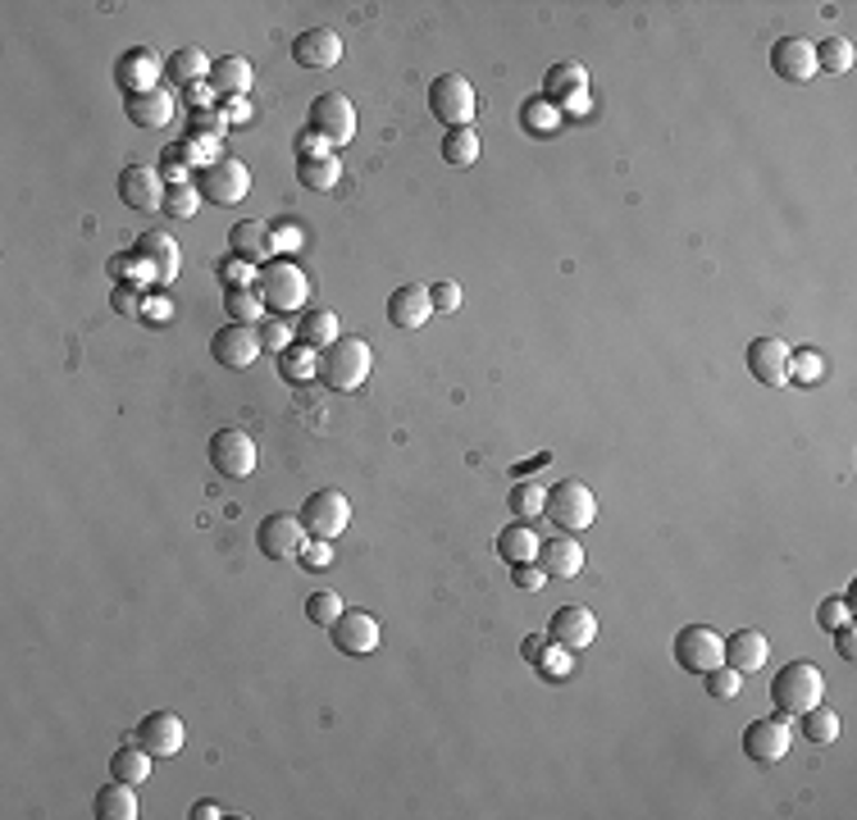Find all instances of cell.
I'll use <instances>...</instances> for the list:
<instances>
[{
    "label": "cell",
    "mask_w": 857,
    "mask_h": 820,
    "mask_svg": "<svg viewBox=\"0 0 857 820\" xmlns=\"http://www.w3.org/2000/svg\"><path fill=\"white\" fill-rule=\"evenodd\" d=\"M132 256L156 274V283H169V278H178V269H183V251H178V243H174L165 228L141 233V237H137V247H132Z\"/></svg>",
    "instance_id": "obj_20"
},
{
    "label": "cell",
    "mask_w": 857,
    "mask_h": 820,
    "mask_svg": "<svg viewBox=\"0 0 857 820\" xmlns=\"http://www.w3.org/2000/svg\"><path fill=\"white\" fill-rule=\"evenodd\" d=\"M297 515H302L306 539L333 543L338 534H347V524H352V502H347V493H338V488H319V493L306 497V506H302Z\"/></svg>",
    "instance_id": "obj_7"
},
{
    "label": "cell",
    "mask_w": 857,
    "mask_h": 820,
    "mask_svg": "<svg viewBox=\"0 0 857 820\" xmlns=\"http://www.w3.org/2000/svg\"><path fill=\"white\" fill-rule=\"evenodd\" d=\"M835 648H839V656H844V661H853V656H857V639H853V624H839V630H835Z\"/></svg>",
    "instance_id": "obj_56"
},
{
    "label": "cell",
    "mask_w": 857,
    "mask_h": 820,
    "mask_svg": "<svg viewBox=\"0 0 857 820\" xmlns=\"http://www.w3.org/2000/svg\"><path fill=\"white\" fill-rule=\"evenodd\" d=\"M132 739L147 748L151 757H174V752L183 748L187 730H183V720H178L174 711H151V715H141V725H137Z\"/></svg>",
    "instance_id": "obj_22"
},
{
    "label": "cell",
    "mask_w": 857,
    "mask_h": 820,
    "mask_svg": "<svg viewBox=\"0 0 857 820\" xmlns=\"http://www.w3.org/2000/svg\"><path fill=\"white\" fill-rule=\"evenodd\" d=\"M256 293H260L269 315H293V310H302L311 302V278L293 256H274L269 265H260Z\"/></svg>",
    "instance_id": "obj_2"
},
{
    "label": "cell",
    "mask_w": 857,
    "mask_h": 820,
    "mask_svg": "<svg viewBox=\"0 0 857 820\" xmlns=\"http://www.w3.org/2000/svg\"><path fill=\"white\" fill-rule=\"evenodd\" d=\"M802 739L807 743H817V748H826V743H835L839 739V715H835V707L821 698L817 707H807L802 711Z\"/></svg>",
    "instance_id": "obj_35"
},
{
    "label": "cell",
    "mask_w": 857,
    "mask_h": 820,
    "mask_svg": "<svg viewBox=\"0 0 857 820\" xmlns=\"http://www.w3.org/2000/svg\"><path fill=\"white\" fill-rule=\"evenodd\" d=\"M676 661L689 670V674H707L726 661V639L721 630H711V624H684L676 634Z\"/></svg>",
    "instance_id": "obj_9"
},
{
    "label": "cell",
    "mask_w": 857,
    "mask_h": 820,
    "mask_svg": "<svg viewBox=\"0 0 857 820\" xmlns=\"http://www.w3.org/2000/svg\"><path fill=\"white\" fill-rule=\"evenodd\" d=\"M767 661H771V643L761 630H739L726 639V665H735L739 674H757Z\"/></svg>",
    "instance_id": "obj_25"
},
{
    "label": "cell",
    "mask_w": 857,
    "mask_h": 820,
    "mask_svg": "<svg viewBox=\"0 0 857 820\" xmlns=\"http://www.w3.org/2000/svg\"><path fill=\"white\" fill-rule=\"evenodd\" d=\"M520 115H525V128H530V132H556V124H561V115L552 110V101H539V96H534V101H525V110H520Z\"/></svg>",
    "instance_id": "obj_47"
},
{
    "label": "cell",
    "mask_w": 857,
    "mask_h": 820,
    "mask_svg": "<svg viewBox=\"0 0 857 820\" xmlns=\"http://www.w3.org/2000/svg\"><path fill=\"white\" fill-rule=\"evenodd\" d=\"M160 73H165V60L151 46H132L115 60V82L128 91V96H141V91H156L160 87Z\"/></svg>",
    "instance_id": "obj_16"
},
{
    "label": "cell",
    "mask_w": 857,
    "mask_h": 820,
    "mask_svg": "<svg viewBox=\"0 0 857 820\" xmlns=\"http://www.w3.org/2000/svg\"><path fill=\"white\" fill-rule=\"evenodd\" d=\"M256 328H260V347H265V352H288V347L297 343V333H293L288 324H283L278 315H265Z\"/></svg>",
    "instance_id": "obj_46"
},
{
    "label": "cell",
    "mask_w": 857,
    "mask_h": 820,
    "mask_svg": "<svg viewBox=\"0 0 857 820\" xmlns=\"http://www.w3.org/2000/svg\"><path fill=\"white\" fill-rule=\"evenodd\" d=\"M201 187L197 182H183V187H169V197H165V215H174V219H193L197 210H201Z\"/></svg>",
    "instance_id": "obj_44"
},
{
    "label": "cell",
    "mask_w": 857,
    "mask_h": 820,
    "mask_svg": "<svg viewBox=\"0 0 857 820\" xmlns=\"http://www.w3.org/2000/svg\"><path fill=\"white\" fill-rule=\"evenodd\" d=\"M228 247H233V256H243V260H252V265H269V260H274L269 224H260V219L233 224V228H228Z\"/></svg>",
    "instance_id": "obj_27"
},
{
    "label": "cell",
    "mask_w": 857,
    "mask_h": 820,
    "mask_svg": "<svg viewBox=\"0 0 857 820\" xmlns=\"http://www.w3.org/2000/svg\"><path fill=\"white\" fill-rule=\"evenodd\" d=\"M374 374V352L365 337H338L333 347L319 352V383L333 393H356Z\"/></svg>",
    "instance_id": "obj_1"
},
{
    "label": "cell",
    "mask_w": 857,
    "mask_h": 820,
    "mask_svg": "<svg viewBox=\"0 0 857 820\" xmlns=\"http://www.w3.org/2000/svg\"><path fill=\"white\" fill-rule=\"evenodd\" d=\"M128 119L132 124H141V128H165V124H174V110H178V101H174V91L169 87H156V91H141V96H128Z\"/></svg>",
    "instance_id": "obj_26"
},
{
    "label": "cell",
    "mask_w": 857,
    "mask_h": 820,
    "mask_svg": "<svg viewBox=\"0 0 857 820\" xmlns=\"http://www.w3.org/2000/svg\"><path fill=\"white\" fill-rule=\"evenodd\" d=\"M702 680H707V693L717 698V702H735V698L743 693V674H739L735 665H726V661H721L717 670H707Z\"/></svg>",
    "instance_id": "obj_42"
},
{
    "label": "cell",
    "mask_w": 857,
    "mask_h": 820,
    "mask_svg": "<svg viewBox=\"0 0 857 820\" xmlns=\"http://www.w3.org/2000/svg\"><path fill=\"white\" fill-rule=\"evenodd\" d=\"M511 584L525 589V593H539L548 584V570L539 561H525V565H511Z\"/></svg>",
    "instance_id": "obj_50"
},
{
    "label": "cell",
    "mask_w": 857,
    "mask_h": 820,
    "mask_svg": "<svg viewBox=\"0 0 857 820\" xmlns=\"http://www.w3.org/2000/svg\"><path fill=\"white\" fill-rule=\"evenodd\" d=\"M115 310L128 315V319H137L141 310H147V302H141V283H119L115 287Z\"/></svg>",
    "instance_id": "obj_51"
},
{
    "label": "cell",
    "mask_w": 857,
    "mask_h": 820,
    "mask_svg": "<svg viewBox=\"0 0 857 820\" xmlns=\"http://www.w3.org/2000/svg\"><path fill=\"white\" fill-rule=\"evenodd\" d=\"M561 534H580L598 520V497L584 478H561V484L548 488V511H543Z\"/></svg>",
    "instance_id": "obj_4"
},
{
    "label": "cell",
    "mask_w": 857,
    "mask_h": 820,
    "mask_svg": "<svg viewBox=\"0 0 857 820\" xmlns=\"http://www.w3.org/2000/svg\"><path fill=\"white\" fill-rule=\"evenodd\" d=\"M853 60H857V51H853L848 37H826V41H817V69H826V73H848Z\"/></svg>",
    "instance_id": "obj_41"
},
{
    "label": "cell",
    "mask_w": 857,
    "mask_h": 820,
    "mask_svg": "<svg viewBox=\"0 0 857 820\" xmlns=\"http://www.w3.org/2000/svg\"><path fill=\"white\" fill-rule=\"evenodd\" d=\"M210 56L201 51V46H178V51L169 56V73H174V82H201V78H210Z\"/></svg>",
    "instance_id": "obj_39"
},
{
    "label": "cell",
    "mask_w": 857,
    "mask_h": 820,
    "mask_svg": "<svg viewBox=\"0 0 857 820\" xmlns=\"http://www.w3.org/2000/svg\"><path fill=\"white\" fill-rule=\"evenodd\" d=\"M260 328L256 324H224L215 337H210V356L215 365L224 369H252L260 360Z\"/></svg>",
    "instance_id": "obj_13"
},
{
    "label": "cell",
    "mask_w": 857,
    "mask_h": 820,
    "mask_svg": "<svg viewBox=\"0 0 857 820\" xmlns=\"http://www.w3.org/2000/svg\"><path fill=\"white\" fill-rule=\"evenodd\" d=\"M789 748H794V730H789L785 715H761V720H752V725L743 730V752H748V761H757V765L785 761Z\"/></svg>",
    "instance_id": "obj_12"
},
{
    "label": "cell",
    "mask_w": 857,
    "mask_h": 820,
    "mask_svg": "<svg viewBox=\"0 0 857 820\" xmlns=\"http://www.w3.org/2000/svg\"><path fill=\"white\" fill-rule=\"evenodd\" d=\"M219 278H224V287H256L260 283V265H252L243 256H228V260H219Z\"/></svg>",
    "instance_id": "obj_45"
},
{
    "label": "cell",
    "mask_w": 857,
    "mask_h": 820,
    "mask_svg": "<svg viewBox=\"0 0 857 820\" xmlns=\"http://www.w3.org/2000/svg\"><path fill=\"white\" fill-rule=\"evenodd\" d=\"M278 374L288 383H311L319 378V352L306 347V343H293L288 352H278Z\"/></svg>",
    "instance_id": "obj_37"
},
{
    "label": "cell",
    "mask_w": 857,
    "mask_h": 820,
    "mask_svg": "<svg viewBox=\"0 0 857 820\" xmlns=\"http://www.w3.org/2000/svg\"><path fill=\"white\" fill-rule=\"evenodd\" d=\"M110 775L124 780V784H147V780H151V752L132 739L128 748H119V752L110 757Z\"/></svg>",
    "instance_id": "obj_34"
},
{
    "label": "cell",
    "mask_w": 857,
    "mask_h": 820,
    "mask_svg": "<svg viewBox=\"0 0 857 820\" xmlns=\"http://www.w3.org/2000/svg\"><path fill=\"white\" fill-rule=\"evenodd\" d=\"M480 156H484L480 132H474V128H447V137H443V160H447V165L470 169Z\"/></svg>",
    "instance_id": "obj_36"
},
{
    "label": "cell",
    "mask_w": 857,
    "mask_h": 820,
    "mask_svg": "<svg viewBox=\"0 0 857 820\" xmlns=\"http://www.w3.org/2000/svg\"><path fill=\"white\" fill-rule=\"evenodd\" d=\"M210 465L224 478H252L256 474V443L243 428H219L210 438Z\"/></svg>",
    "instance_id": "obj_14"
},
{
    "label": "cell",
    "mask_w": 857,
    "mask_h": 820,
    "mask_svg": "<svg viewBox=\"0 0 857 820\" xmlns=\"http://www.w3.org/2000/svg\"><path fill=\"white\" fill-rule=\"evenodd\" d=\"M848 597L844 602H821V611H817V620H821V630H839V624H848Z\"/></svg>",
    "instance_id": "obj_55"
},
{
    "label": "cell",
    "mask_w": 857,
    "mask_h": 820,
    "mask_svg": "<svg viewBox=\"0 0 857 820\" xmlns=\"http://www.w3.org/2000/svg\"><path fill=\"white\" fill-rule=\"evenodd\" d=\"M137 816H141V802H137V784L110 780V784L97 793V820H137Z\"/></svg>",
    "instance_id": "obj_32"
},
{
    "label": "cell",
    "mask_w": 857,
    "mask_h": 820,
    "mask_svg": "<svg viewBox=\"0 0 857 820\" xmlns=\"http://www.w3.org/2000/svg\"><path fill=\"white\" fill-rule=\"evenodd\" d=\"M343 611H347L343 597H338V593H328V589H319V593L306 597V615H311V624H319V630H333Z\"/></svg>",
    "instance_id": "obj_43"
},
{
    "label": "cell",
    "mask_w": 857,
    "mask_h": 820,
    "mask_svg": "<svg viewBox=\"0 0 857 820\" xmlns=\"http://www.w3.org/2000/svg\"><path fill=\"white\" fill-rule=\"evenodd\" d=\"M197 187H201V197H210V206H237L252 197V169L237 156H219L201 169Z\"/></svg>",
    "instance_id": "obj_8"
},
{
    "label": "cell",
    "mask_w": 857,
    "mask_h": 820,
    "mask_svg": "<svg viewBox=\"0 0 857 820\" xmlns=\"http://www.w3.org/2000/svg\"><path fill=\"white\" fill-rule=\"evenodd\" d=\"M539 534L525 524V520H515V524H506L502 534H498V556L506 561V565H525V561H539Z\"/></svg>",
    "instance_id": "obj_31"
},
{
    "label": "cell",
    "mask_w": 857,
    "mask_h": 820,
    "mask_svg": "<svg viewBox=\"0 0 857 820\" xmlns=\"http://www.w3.org/2000/svg\"><path fill=\"white\" fill-rule=\"evenodd\" d=\"M252 78H256V69H252V60H243V56H224V60H215L210 65V96H224V101H243V96L252 91Z\"/></svg>",
    "instance_id": "obj_24"
},
{
    "label": "cell",
    "mask_w": 857,
    "mask_h": 820,
    "mask_svg": "<svg viewBox=\"0 0 857 820\" xmlns=\"http://www.w3.org/2000/svg\"><path fill=\"white\" fill-rule=\"evenodd\" d=\"M311 132L324 141V147H347V141L356 137V106H352V96L343 91H324L311 101Z\"/></svg>",
    "instance_id": "obj_6"
},
{
    "label": "cell",
    "mask_w": 857,
    "mask_h": 820,
    "mask_svg": "<svg viewBox=\"0 0 857 820\" xmlns=\"http://www.w3.org/2000/svg\"><path fill=\"white\" fill-rule=\"evenodd\" d=\"M771 69L780 82H812L821 69H817V41L807 37H780L771 46Z\"/></svg>",
    "instance_id": "obj_17"
},
{
    "label": "cell",
    "mask_w": 857,
    "mask_h": 820,
    "mask_svg": "<svg viewBox=\"0 0 857 820\" xmlns=\"http://www.w3.org/2000/svg\"><path fill=\"white\" fill-rule=\"evenodd\" d=\"M328 639L343 656H370L378 643H384V630H378V620L370 611H343L338 624L328 630Z\"/></svg>",
    "instance_id": "obj_15"
},
{
    "label": "cell",
    "mask_w": 857,
    "mask_h": 820,
    "mask_svg": "<svg viewBox=\"0 0 857 820\" xmlns=\"http://www.w3.org/2000/svg\"><path fill=\"white\" fill-rule=\"evenodd\" d=\"M306 570H328L333 565V543H324V539H311L306 547H302V556H297Z\"/></svg>",
    "instance_id": "obj_53"
},
{
    "label": "cell",
    "mask_w": 857,
    "mask_h": 820,
    "mask_svg": "<svg viewBox=\"0 0 857 820\" xmlns=\"http://www.w3.org/2000/svg\"><path fill=\"white\" fill-rule=\"evenodd\" d=\"M306 543H311V539H306V528H302V515H288V511L265 515L260 528H256V547H260V556H269V561H297Z\"/></svg>",
    "instance_id": "obj_11"
},
{
    "label": "cell",
    "mask_w": 857,
    "mask_h": 820,
    "mask_svg": "<svg viewBox=\"0 0 857 820\" xmlns=\"http://www.w3.org/2000/svg\"><path fill=\"white\" fill-rule=\"evenodd\" d=\"M539 565L548 570V579H575V574L584 570V547L570 539V534L548 539V543L539 547Z\"/></svg>",
    "instance_id": "obj_28"
},
{
    "label": "cell",
    "mask_w": 857,
    "mask_h": 820,
    "mask_svg": "<svg viewBox=\"0 0 857 820\" xmlns=\"http://www.w3.org/2000/svg\"><path fill=\"white\" fill-rule=\"evenodd\" d=\"M297 182L306 191H333L343 182V160L333 151H319V156H297Z\"/></svg>",
    "instance_id": "obj_29"
},
{
    "label": "cell",
    "mask_w": 857,
    "mask_h": 820,
    "mask_svg": "<svg viewBox=\"0 0 857 820\" xmlns=\"http://www.w3.org/2000/svg\"><path fill=\"white\" fill-rule=\"evenodd\" d=\"M215 816H224L219 802H197V807H193V820H215Z\"/></svg>",
    "instance_id": "obj_58"
},
{
    "label": "cell",
    "mask_w": 857,
    "mask_h": 820,
    "mask_svg": "<svg viewBox=\"0 0 857 820\" xmlns=\"http://www.w3.org/2000/svg\"><path fill=\"white\" fill-rule=\"evenodd\" d=\"M543 91L552 96V101H561V106H565V101H575V96H589V69L575 65V60H561V65L548 69Z\"/></svg>",
    "instance_id": "obj_30"
},
{
    "label": "cell",
    "mask_w": 857,
    "mask_h": 820,
    "mask_svg": "<svg viewBox=\"0 0 857 820\" xmlns=\"http://www.w3.org/2000/svg\"><path fill=\"white\" fill-rule=\"evenodd\" d=\"M821 698H826V674L817 661H789L771 680V702L780 707V715H802Z\"/></svg>",
    "instance_id": "obj_3"
},
{
    "label": "cell",
    "mask_w": 857,
    "mask_h": 820,
    "mask_svg": "<svg viewBox=\"0 0 857 820\" xmlns=\"http://www.w3.org/2000/svg\"><path fill=\"white\" fill-rule=\"evenodd\" d=\"M474 110H480V96L461 73H443L428 82V115L447 128H474Z\"/></svg>",
    "instance_id": "obj_5"
},
{
    "label": "cell",
    "mask_w": 857,
    "mask_h": 820,
    "mask_svg": "<svg viewBox=\"0 0 857 820\" xmlns=\"http://www.w3.org/2000/svg\"><path fill=\"white\" fill-rule=\"evenodd\" d=\"M506 506L515 520H539L548 511V488L534 484V478H520V484H511V493H506Z\"/></svg>",
    "instance_id": "obj_38"
},
{
    "label": "cell",
    "mask_w": 857,
    "mask_h": 820,
    "mask_svg": "<svg viewBox=\"0 0 857 820\" xmlns=\"http://www.w3.org/2000/svg\"><path fill=\"white\" fill-rule=\"evenodd\" d=\"M224 310H228L233 324H260V319L269 315L256 287H228V293H224Z\"/></svg>",
    "instance_id": "obj_40"
},
{
    "label": "cell",
    "mask_w": 857,
    "mask_h": 820,
    "mask_svg": "<svg viewBox=\"0 0 857 820\" xmlns=\"http://www.w3.org/2000/svg\"><path fill=\"white\" fill-rule=\"evenodd\" d=\"M548 639L570 648V652H584L593 639H598V615L589 606H561L552 620H548Z\"/></svg>",
    "instance_id": "obj_21"
},
{
    "label": "cell",
    "mask_w": 857,
    "mask_h": 820,
    "mask_svg": "<svg viewBox=\"0 0 857 820\" xmlns=\"http://www.w3.org/2000/svg\"><path fill=\"white\" fill-rule=\"evenodd\" d=\"M543 674H552V680H565L570 674V648H561V643H552L548 639V648L539 652V661H534Z\"/></svg>",
    "instance_id": "obj_48"
},
{
    "label": "cell",
    "mask_w": 857,
    "mask_h": 820,
    "mask_svg": "<svg viewBox=\"0 0 857 820\" xmlns=\"http://www.w3.org/2000/svg\"><path fill=\"white\" fill-rule=\"evenodd\" d=\"M748 374L767 388H785L789 383V343L785 337H757L748 343Z\"/></svg>",
    "instance_id": "obj_18"
},
{
    "label": "cell",
    "mask_w": 857,
    "mask_h": 820,
    "mask_svg": "<svg viewBox=\"0 0 857 820\" xmlns=\"http://www.w3.org/2000/svg\"><path fill=\"white\" fill-rule=\"evenodd\" d=\"M269 247H274V256H283V251H297V247H302V233H297V224H269Z\"/></svg>",
    "instance_id": "obj_52"
},
{
    "label": "cell",
    "mask_w": 857,
    "mask_h": 820,
    "mask_svg": "<svg viewBox=\"0 0 857 820\" xmlns=\"http://www.w3.org/2000/svg\"><path fill=\"white\" fill-rule=\"evenodd\" d=\"M343 337V328H338V315L333 310H306L302 315V324H297V343H306V347H315V352H324V347H333Z\"/></svg>",
    "instance_id": "obj_33"
},
{
    "label": "cell",
    "mask_w": 857,
    "mask_h": 820,
    "mask_svg": "<svg viewBox=\"0 0 857 820\" xmlns=\"http://www.w3.org/2000/svg\"><path fill=\"white\" fill-rule=\"evenodd\" d=\"M293 60L302 65V69H338L343 65V37L333 32V28H306V32H297V41H293Z\"/></svg>",
    "instance_id": "obj_19"
},
{
    "label": "cell",
    "mask_w": 857,
    "mask_h": 820,
    "mask_svg": "<svg viewBox=\"0 0 857 820\" xmlns=\"http://www.w3.org/2000/svg\"><path fill=\"white\" fill-rule=\"evenodd\" d=\"M789 378H798V383H817L821 374H826V365H821V356L817 352H789Z\"/></svg>",
    "instance_id": "obj_49"
},
{
    "label": "cell",
    "mask_w": 857,
    "mask_h": 820,
    "mask_svg": "<svg viewBox=\"0 0 857 820\" xmlns=\"http://www.w3.org/2000/svg\"><path fill=\"white\" fill-rule=\"evenodd\" d=\"M428 297H434V310L452 315L461 306V287L456 283H428Z\"/></svg>",
    "instance_id": "obj_54"
},
{
    "label": "cell",
    "mask_w": 857,
    "mask_h": 820,
    "mask_svg": "<svg viewBox=\"0 0 857 820\" xmlns=\"http://www.w3.org/2000/svg\"><path fill=\"white\" fill-rule=\"evenodd\" d=\"M543 648H548V634H530V639H525V648H520V652H525V661H530V665H534V661H539V652H543Z\"/></svg>",
    "instance_id": "obj_57"
},
{
    "label": "cell",
    "mask_w": 857,
    "mask_h": 820,
    "mask_svg": "<svg viewBox=\"0 0 857 820\" xmlns=\"http://www.w3.org/2000/svg\"><path fill=\"white\" fill-rule=\"evenodd\" d=\"M428 315H439V310H434V297H428V287H424V283L393 287V297H388V319H393V328L415 333V328L428 324Z\"/></svg>",
    "instance_id": "obj_23"
},
{
    "label": "cell",
    "mask_w": 857,
    "mask_h": 820,
    "mask_svg": "<svg viewBox=\"0 0 857 820\" xmlns=\"http://www.w3.org/2000/svg\"><path fill=\"white\" fill-rule=\"evenodd\" d=\"M228 124H243V119H252V106H243V101H228Z\"/></svg>",
    "instance_id": "obj_59"
},
{
    "label": "cell",
    "mask_w": 857,
    "mask_h": 820,
    "mask_svg": "<svg viewBox=\"0 0 857 820\" xmlns=\"http://www.w3.org/2000/svg\"><path fill=\"white\" fill-rule=\"evenodd\" d=\"M165 197H169V182H165L160 169H151V165H124V174H119V201L128 210L156 215V210H165Z\"/></svg>",
    "instance_id": "obj_10"
}]
</instances>
